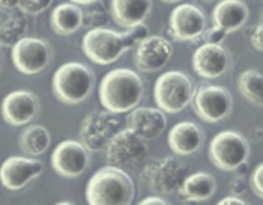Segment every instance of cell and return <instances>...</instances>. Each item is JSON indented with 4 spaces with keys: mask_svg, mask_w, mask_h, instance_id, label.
Segmentation results:
<instances>
[{
    "mask_svg": "<svg viewBox=\"0 0 263 205\" xmlns=\"http://www.w3.org/2000/svg\"><path fill=\"white\" fill-rule=\"evenodd\" d=\"M144 96V84L133 69L116 68L103 77L99 99L109 112L127 113L138 107Z\"/></svg>",
    "mask_w": 263,
    "mask_h": 205,
    "instance_id": "6da1fadb",
    "label": "cell"
},
{
    "mask_svg": "<svg viewBox=\"0 0 263 205\" xmlns=\"http://www.w3.org/2000/svg\"><path fill=\"white\" fill-rule=\"evenodd\" d=\"M134 197L135 183L120 167H103L87 182L86 200L90 205H130Z\"/></svg>",
    "mask_w": 263,
    "mask_h": 205,
    "instance_id": "7a4b0ae2",
    "label": "cell"
},
{
    "mask_svg": "<svg viewBox=\"0 0 263 205\" xmlns=\"http://www.w3.org/2000/svg\"><path fill=\"white\" fill-rule=\"evenodd\" d=\"M95 74L79 61H69L59 67L53 76V92L59 101L76 105L85 101L92 92Z\"/></svg>",
    "mask_w": 263,
    "mask_h": 205,
    "instance_id": "3957f363",
    "label": "cell"
},
{
    "mask_svg": "<svg viewBox=\"0 0 263 205\" xmlns=\"http://www.w3.org/2000/svg\"><path fill=\"white\" fill-rule=\"evenodd\" d=\"M194 94L192 79L181 71L164 72L154 85V99L164 113L182 112L193 101Z\"/></svg>",
    "mask_w": 263,
    "mask_h": 205,
    "instance_id": "277c9868",
    "label": "cell"
},
{
    "mask_svg": "<svg viewBox=\"0 0 263 205\" xmlns=\"http://www.w3.org/2000/svg\"><path fill=\"white\" fill-rule=\"evenodd\" d=\"M187 168L175 156H164L151 161L143 168L140 181L157 195H171L179 191L186 178Z\"/></svg>",
    "mask_w": 263,
    "mask_h": 205,
    "instance_id": "5b68a950",
    "label": "cell"
},
{
    "mask_svg": "<svg viewBox=\"0 0 263 205\" xmlns=\"http://www.w3.org/2000/svg\"><path fill=\"white\" fill-rule=\"evenodd\" d=\"M248 140L236 131H221L210 144V159L221 171H235L249 158Z\"/></svg>",
    "mask_w": 263,
    "mask_h": 205,
    "instance_id": "8992f818",
    "label": "cell"
},
{
    "mask_svg": "<svg viewBox=\"0 0 263 205\" xmlns=\"http://www.w3.org/2000/svg\"><path fill=\"white\" fill-rule=\"evenodd\" d=\"M82 49L90 60L108 66L117 61L128 50V46L123 33L100 27L87 31L82 38Z\"/></svg>",
    "mask_w": 263,
    "mask_h": 205,
    "instance_id": "52a82bcc",
    "label": "cell"
},
{
    "mask_svg": "<svg viewBox=\"0 0 263 205\" xmlns=\"http://www.w3.org/2000/svg\"><path fill=\"white\" fill-rule=\"evenodd\" d=\"M145 140L131 128L118 131L105 148V159L110 166L133 169L140 166L148 156Z\"/></svg>",
    "mask_w": 263,
    "mask_h": 205,
    "instance_id": "ba28073f",
    "label": "cell"
},
{
    "mask_svg": "<svg viewBox=\"0 0 263 205\" xmlns=\"http://www.w3.org/2000/svg\"><path fill=\"white\" fill-rule=\"evenodd\" d=\"M193 109L198 117L208 123H217L229 117L233 110L230 91L217 85H202L193 97Z\"/></svg>",
    "mask_w": 263,
    "mask_h": 205,
    "instance_id": "9c48e42d",
    "label": "cell"
},
{
    "mask_svg": "<svg viewBox=\"0 0 263 205\" xmlns=\"http://www.w3.org/2000/svg\"><path fill=\"white\" fill-rule=\"evenodd\" d=\"M120 119L116 113L92 112L84 118L80 126V141L91 153L107 148L113 136L118 132Z\"/></svg>",
    "mask_w": 263,
    "mask_h": 205,
    "instance_id": "30bf717a",
    "label": "cell"
},
{
    "mask_svg": "<svg viewBox=\"0 0 263 205\" xmlns=\"http://www.w3.org/2000/svg\"><path fill=\"white\" fill-rule=\"evenodd\" d=\"M12 60L23 74H37L49 66L51 48L43 38L23 37L12 48Z\"/></svg>",
    "mask_w": 263,
    "mask_h": 205,
    "instance_id": "8fae6325",
    "label": "cell"
},
{
    "mask_svg": "<svg viewBox=\"0 0 263 205\" xmlns=\"http://www.w3.org/2000/svg\"><path fill=\"white\" fill-rule=\"evenodd\" d=\"M205 15L194 4H181L170 14L168 33L176 41H194L204 35Z\"/></svg>",
    "mask_w": 263,
    "mask_h": 205,
    "instance_id": "7c38bea8",
    "label": "cell"
},
{
    "mask_svg": "<svg viewBox=\"0 0 263 205\" xmlns=\"http://www.w3.org/2000/svg\"><path fill=\"white\" fill-rule=\"evenodd\" d=\"M89 150L81 141L64 140L51 154L53 169L62 177L76 178L89 167Z\"/></svg>",
    "mask_w": 263,
    "mask_h": 205,
    "instance_id": "4fadbf2b",
    "label": "cell"
},
{
    "mask_svg": "<svg viewBox=\"0 0 263 205\" xmlns=\"http://www.w3.org/2000/svg\"><path fill=\"white\" fill-rule=\"evenodd\" d=\"M44 171V163L26 156H10L0 167V182L5 189L17 191L37 178Z\"/></svg>",
    "mask_w": 263,
    "mask_h": 205,
    "instance_id": "5bb4252c",
    "label": "cell"
},
{
    "mask_svg": "<svg viewBox=\"0 0 263 205\" xmlns=\"http://www.w3.org/2000/svg\"><path fill=\"white\" fill-rule=\"evenodd\" d=\"M174 48L162 36H148L140 41L134 51V63L141 72L153 73L163 68L171 59Z\"/></svg>",
    "mask_w": 263,
    "mask_h": 205,
    "instance_id": "9a60e30c",
    "label": "cell"
},
{
    "mask_svg": "<svg viewBox=\"0 0 263 205\" xmlns=\"http://www.w3.org/2000/svg\"><path fill=\"white\" fill-rule=\"evenodd\" d=\"M39 112V100L28 90H15L3 99L2 115L10 126H25L36 117Z\"/></svg>",
    "mask_w": 263,
    "mask_h": 205,
    "instance_id": "2e32d148",
    "label": "cell"
},
{
    "mask_svg": "<svg viewBox=\"0 0 263 205\" xmlns=\"http://www.w3.org/2000/svg\"><path fill=\"white\" fill-rule=\"evenodd\" d=\"M230 56L220 44L205 43L193 54V68L204 78H218L228 71Z\"/></svg>",
    "mask_w": 263,
    "mask_h": 205,
    "instance_id": "e0dca14e",
    "label": "cell"
},
{
    "mask_svg": "<svg viewBox=\"0 0 263 205\" xmlns=\"http://www.w3.org/2000/svg\"><path fill=\"white\" fill-rule=\"evenodd\" d=\"M127 127L144 140H153L161 136L167 127V118L161 108L140 107L131 110L126 118Z\"/></svg>",
    "mask_w": 263,
    "mask_h": 205,
    "instance_id": "ac0fdd59",
    "label": "cell"
},
{
    "mask_svg": "<svg viewBox=\"0 0 263 205\" xmlns=\"http://www.w3.org/2000/svg\"><path fill=\"white\" fill-rule=\"evenodd\" d=\"M204 136L199 126L192 120L176 123L168 132L170 149L177 155L187 156L199 150Z\"/></svg>",
    "mask_w": 263,
    "mask_h": 205,
    "instance_id": "d6986e66",
    "label": "cell"
},
{
    "mask_svg": "<svg viewBox=\"0 0 263 205\" xmlns=\"http://www.w3.org/2000/svg\"><path fill=\"white\" fill-rule=\"evenodd\" d=\"M249 18V8L243 0H222L212 12L213 26L233 33L240 30Z\"/></svg>",
    "mask_w": 263,
    "mask_h": 205,
    "instance_id": "ffe728a7",
    "label": "cell"
},
{
    "mask_svg": "<svg viewBox=\"0 0 263 205\" xmlns=\"http://www.w3.org/2000/svg\"><path fill=\"white\" fill-rule=\"evenodd\" d=\"M152 8V0H110L112 18L118 26L125 28L144 23Z\"/></svg>",
    "mask_w": 263,
    "mask_h": 205,
    "instance_id": "44dd1931",
    "label": "cell"
},
{
    "mask_svg": "<svg viewBox=\"0 0 263 205\" xmlns=\"http://www.w3.org/2000/svg\"><path fill=\"white\" fill-rule=\"evenodd\" d=\"M50 26L58 35H72L84 26V10L74 3L59 4L51 12Z\"/></svg>",
    "mask_w": 263,
    "mask_h": 205,
    "instance_id": "7402d4cb",
    "label": "cell"
},
{
    "mask_svg": "<svg viewBox=\"0 0 263 205\" xmlns=\"http://www.w3.org/2000/svg\"><path fill=\"white\" fill-rule=\"evenodd\" d=\"M30 30V23L26 13L22 10L13 9L5 13L4 20L0 25V46L13 48Z\"/></svg>",
    "mask_w": 263,
    "mask_h": 205,
    "instance_id": "603a6c76",
    "label": "cell"
},
{
    "mask_svg": "<svg viewBox=\"0 0 263 205\" xmlns=\"http://www.w3.org/2000/svg\"><path fill=\"white\" fill-rule=\"evenodd\" d=\"M217 184L212 174L207 172H197L185 178L180 195L184 196L185 201H204L215 195Z\"/></svg>",
    "mask_w": 263,
    "mask_h": 205,
    "instance_id": "cb8c5ba5",
    "label": "cell"
},
{
    "mask_svg": "<svg viewBox=\"0 0 263 205\" xmlns=\"http://www.w3.org/2000/svg\"><path fill=\"white\" fill-rule=\"evenodd\" d=\"M51 144V136L44 126L32 125L21 132L18 145L22 153L30 156H37L45 153Z\"/></svg>",
    "mask_w": 263,
    "mask_h": 205,
    "instance_id": "d4e9b609",
    "label": "cell"
},
{
    "mask_svg": "<svg viewBox=\"0 0 263 205\" xmlns=\"http://www.w3.org/2000/svg\"><path fill=\"white\" fill-rule=\"evenodd\" d=\"M238 87L243 97L256 107H263V74L257 69L241 72Z\"/></svg>",
    "mask_w": 263,
    "mask_h": 205,
    "instance_id": "484cf974",
    "label": "cell"
},
{
    "mask_svg": "<svg viewBox=\"0 0 263 205\" xmlns=\"http://www.w3.org/2000/svg\"><path fill=\"white\" fill-rule=\"evenodd\" d=\"M108 22V13L104 4L99 3V0L87 5L84 9V26L82 27L89 30L104 27Z\"/></svg>",
    "mask_w": 263,
    "mask_h": 205,
    "instance_id": "4316f807",
    "label": "cell"
},
{
    "mask_svg": "<svg viewBox=\"0 0 263 205\" xmlns=\"http://www.w3.org/2000/svg\"><path fill=\"white\" fill-rule=\"evenodd\" d=\"M123 36H125L126 44H127L128 49H130L148 37L149 28L145 23H140V25H136L134 27L127 28V31L123 32Z\"/></svg>",
    "mask_w": 263,
    "mask_h": 205,
    "instance_id": "83f0119b",
    "label": "cell"
},
{
    "mask_svg": "<svg viewBox=\"0 0 263 205\" xmlns=\"http://www.w3.org/2000/svg\"><path fill=\"white\" fill-rule=\"evenodd\" d=\"M53 0H21L18 9L22 10L26 14H39L48 9Z\"/></svg>",
    "mask_w": 263,
    "mask_h": 205,
    "instance_id": "f1b7e54d",
    "label": "cell"
},
{
    "mask_svg": "<svg viewBox=\"0 0 263 205\" xmlns=\"http://www.w3.org/2000/svg\"><path fill=\"white\" fill-rule=\"evenodd\" d=\"M251 186L254 194L263 199V163L258 164L252 173Z\"/></svg>",
    "mask_w": 263,
    "mask_h": 205,
    "instance_id": "f546056e",
    "label": "cell"
},
{
    "mask_svg": "<svg viewBox=\"0 0 263 205\" xmlns=\"http://www.w3.org/2000/svg\"><path fill=\"white\" fill-rule=\"evenodd\" d=\"M204 35H205V40H207V43L220 44L221 45V43L225 40L226 36H228L229 33L226 32L225 30H222V28L217 27V26H213L212 28H210L208 31H205Z\"/></svg>",
    "mask_w": 263,
    "mask_h": 205,
    "instance_id": "4dcf8cb0",
    "label": "cell"
},
{
    "mask_svg": "<svg viewBox=\"0 0 263 205\" xmlns=\"http://www.w3.org/2000/svg\"><path fill=\"white\" fill-rule=\"evenodd\" d=\"M251 43L253 48L258 51H263V23H258L251 33Z\"/></svg>",
    "mask_w": 263,
    "mask_h": 205,
    "instance_id": "1f68e13d",
    "label": "cell"
},
{
    "mask_svg": "<svg viewBox=\"0 0 263 205\" xmlns=\"http://www.w3.org/2000/svg\"><path fill=\"white\" fill-rule=\"evenodd\" d=\"M231 195H241L246 191V181H244V176H236L235 178L231 181Z\"/></svg>",
    "mask_w": 263,
    "mask_h": 205,
    "instance_id": "d6a6232c",
    "label": "cell"
},
{
    "mask_svg": "<svg viewBox=\"0 0 263 205\" xmlns=\"http://www.w3.org/2000/svg\"><path fill=\"white\" fill-rule=\"evenodd\" d=\"M139 204L140 205H151V204L167 205L168 204V201H167V200H164L163 197H161V196H148V197H145V199L140 200V201H139Z\"/></svg>",
    "mask_w": 263,
    "mask_h": 205,
    "instance_id": "836d02e7",
    "label": "cell"
},
{
    "mask_svg": "<svg viewBox=\"0 0 263 205\" xmlns=\"http://www.w3.org/2000/svg\"><path fill=\"white\" fill-rule=\"evenodd\" d=\"M230 204H239V205H246L247 202L243 199L238 197L236 195H229L228 197H223L222 200L218 201V205H230Z\"/></svg>",
    "mask_w": 263,
    "mask_h": 205,
    "instance_id": "e575fe53",
    "label": "cell"
},
{
    "mask_svg": "<svg viewBox=\"0 0 263 205\" xmlns=\"http://www.w3.org/2000/svg\"><path fill=\"white\" fill-rule=\"evenodd\" d=\"M21 0H0V9L3 10H13L17 9Z\"/></svg>",
    "mask_w": 263,
    "mask_h": 205,
    "instance_id": "d590c367",
    "label": "cell"
},
{
    "mask_svg": "<svg viewBox=\"0 0 263 205\" xmlns=\"http://www.w3.org/2000/svg\"><path fill=\"white\" fill-rule=\"evenodd\" d=\"M72 3H74V4H81V5H89L91 4V3H95L98 2V0H71Z\"/></svg>",
    "mask_w": 263,
    "mask_h": 205,
    "instance_id": "8d00e7d4",
    "label": "cell"
},
{
    "mask_svg": "<svg viewBox=\"0 0 263 205\" xmlns=\"http://www.w3.org/2000/svg\"><path fill=\"white\" fill-rule=\"evenodd\" d=\"M5 12H8V10H3V9H0V25H2V22H3V20H4Z\"/></svg>",
    "mask_w": 263,
    "mask_h": 205,
    "instance_id": "74e56055",
    "label": "cell"
},
{
    "mask_svg": "<svg viewBox=\"0 0 263 205\" xmlns=\"http://www.w3.org/2000/svg\"><path fill=\"white\" fill-rule=\"evenodd\" d=\"M58 204H59V205H64V204H67V205H73V202H72V201H59Z\"/></svg>",
    "mask_w": 263,
    "mask_h": 205,
    "instance_id": "f35d334b",
    "label": "cell"
},
{
    "mask_svg": "<svg viewBox=\"0 0 263 205\" xmlns=\"http://www.w3.org/2000/svg\"><path fill=\"white\" fill-rule=\"evenodd\" d=\"M202 2H205V3H220V2H222V0H202Z\"/></svg>",
    "mask_w": 263,
    "mask_h": 205,
    "instance_id": "ab89813d",
    "label": "cell"
},
{
    "mask_svg": "<svg viewBox=\"0 0 263 205\" xmlns=\"http://www.w3.org/2000/svg\"><path fill=\"white\" fill-rule=\"evenodd\" d=\"M162 2H164V3H179V2H181V0H162Z\"/></svg>",
    "mask_w": 263,
    "mask_h": 205,
    "instance_id": "60d3db41",
    "label": "cell"
},
{
    "mask_svg": "<svg viewBox=\"0 0 263 205\" xmlns=\"http://www.w3.org/2000/svg\"><path fill=\"white\" fill-rule=\"evenodd\" d=\"M259 23H263V12L261 13V17H259Z\"/></svg>",
    "mask_w": 263,
    "mask_h": 205,
    "instance_id": "b9f144b4",
    "label": "cell"
}]
</instances>
